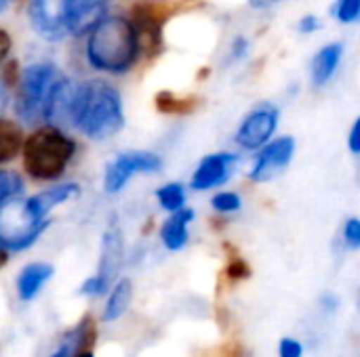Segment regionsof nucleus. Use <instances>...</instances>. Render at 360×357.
Returning <instances> with one entry per match:
<instances>
[{"label":"nucleus","mask_w":360,"mask_h":357,"mask_svg":"<svg viewBox=\"0 0 360 357\" xmlns=\"http://www.w3.org/2000/svg\"><path fill=\"white\" fill-rule=\"evenodd\" d=\"M127 124L120 90L103 78L74 82L65 124L89 141L101 143L116 137Z\"/></svg>","instance_id":"1"},{"label":"nucleus","mask_w":360,"mask_h":357,"mask_svg":"<svg viewBox=\"0 0 360 357\" xmlns=\"http://www.w3.org/2000/svg\"><path fill=\"white\" fill-rule=\"evenodd\" d=\"M86 63L105 76H124L141 59V36L129 15H108L84 36Z\"/></svg>","instance_id":"2"},{"label":"nucleus","mask_w":360,"mask_h":357,"mask_svg":"<svg viewBox=\"0 0 360 357\" xmlns=\"http://www.w3.org/2000/svg\"><path fill=\"white\" fill-rule=\"evenodd\" d=\"M78 143L70 137L63 126L38 124L30 135H25L21 147V164L25 175L38 183H55L70 168L76 158Z\"/></svg>","instance_id":"3"},{"label":"nucleus","mask_w":360,"mask_h":357,"mask_svg":"<svg viewBox=\"0 0 360 357\" xmlns=\"http://www.w3.org/2000/svg\"><path fill=\"white\" fill-rule=\"evenodd\" d=\"M65 74L53 61L40 59L19 67L17 82L13 88V112L21 124L38 126L44 124V112L51 95Z\"/></svg>","instance_id":"4"},{"label":"nucleus","mask_w":360,"mask_h":357,"mask_svg":"<svg viewBox=\"0 0 360 357\" xmlns=\"http://www.w3.org/2000/svg\"><path fill=\"white\" fill-rule=\"evenodd\" d=\"M51 221H38L25 208L21 198L0 208V248L6 252H19L38 242Z\"/></svg>","instance_id":"5"},{"label":"nucleus","mask_w":360,"mask_h":357,"mask_svg":"<svg viewBox=\"0 0 360 357\" xmlns=\"http://www.w3.org/2000/svg\"><path fill=\"white\" fill-rule=\"evenodd\" d=\"M162 168V158L150 149H127L116 154L103 170V191L108 196L120 194L131 179L139 175H156Z\"/></svg>","instance_id":"6"},{"label":"nucleus","mask_w":360,"mask_h":357,"mask_svg":"<svg viewBox=\"0 0 360 357\" xmlns=\"http://www.w3.org/2000/svg\"><path fill=\"white\" fill-rule=\"evenodd\" d=\"M72 0H27L25 19L30 29L44 42H61L70 38Z\"/></svg>","instance_id":"7"},{"label":"nucleus","mask_w":360,"mask_h":357,"mask_svg":"<svg viewBox=\"0 0 360 357\" xmlns=\"http://www.w3.org/2000/svg\"><path fill=\"white\" fill-rule=\"evenodd\" d=\"M278 120H281V112L274 103L268 101L257 103L243 116L234 133V143L243 151H257L259 147H264L268 141L274 139Z\"/></svg>","instance_id":"8"},{"label":"nucleus","mask_w":360,"mask_h":357,"mask_svg":"<svg viewBox=\"0 0 360 357\" xmlns=\"http://www.w3.org/2000/svg\"><path fill=\"white\" fill-rule=\"evenodd\" d=\"M295 149H297V143L291 135H283V137L268 141L264 147L257 149V154L249 166V173H247L249 179L253 183H266V181L274 179L293 162Z\"/></svg>","instance_id":"9"},{"label":"nucleus","mask_w":360,"mask_h":357,"mask_svg":"<svg viewBox=\"0 0 360 357\" xmlns=\"http://www.w3.org/2000/svg\"><path fill=\"white\" fill-rule=\"evenodd\" d=\"M238 164V154L234 151H215L207 154L194 168L190 177L192 191H211L226 185Z\"/></svg>","instance_id":"10"},{"label":"nucleus","mask_w":360,"mask_h":357,"mask_svg":"<svg viewBox=\"0 0 360 357\" xmlns=\"http://www.w3.org/2000/svg\"><path fill=\"white\" fill-rule=\"evenodd\" d=\"M76 196H80V185L76 181H65V183H53L51 187H44V189L27 196L23 202L34 219L51 221V213L57 206L74 200Z\"/></svg>","instance_id":"11"},{"label":"nucleus","mask_w":360,"mask_h":357,"mask_svg":"<svg viewBox=\"0 0 360 357\" xmlns=\"http://www.w3.org/2000/svg\"><path fill=\"white\" fill-rule=\"evenodd\" d=\"M124 261V238L116 221H112L101 238V248H99V265H97V276L114 286L116 276L122 267Z\"/></svg>","instance_id":"12"},{"label":"nucleus","mask_w":360,"mask_h":357,"mask_svg":"<svg viewBox=\"0 0 360 357\" xmlns=\"http://www.w3.org/2000/svg\"><path fill=\"white\" fill-rule=\"evenodd\" d=\"M108 15H110V0H72L70 38L86 36Z\"/></svg>","instance_id":"13"},{"label":"nucleus","mask_w":360,"mask_h":357,"mask_svg":"<svg viewBox=\"0 0 360 357\" xmlns=\"http://www.w3.org/2000/svg\"><path fill=\"white\" fill-rule=\"evenodd\" d=\"M344 59V44L342 42H327L323 44L312 61H310V82L314 88H325L338 74Z\"/></svg>","instance_id":"14"},{"label":"nucleus","mask_w":360,"mask_h":357,"mask_svg":"<svg viewBox=\"0 0 360 357\" xmlns=\"http://www.w3.org/2000/svg\"><path fill=\"white\" fill-rule=\"evenodd\" d=\"M196 213L192 208H181L177 213H171L165 223L160 225V242L167 250L177 252L184 250L190 242V225L194 221Z\"/></svg>","instance_id":"15"},{"label":"nucleus","mask_w":360,"mask_h":357,"mask_svg":"<svg viewBox=\"0 0 360 357\" xmlns=\"http://www.w3.org/2000/svg\"><path fill=\"white\" fill-rule=\"evenodd\" d=\"M55 274V267L51 263H44V261H34V263H27L19 276H17V295L21 301H32L42 288L44 284L53 278Z\"/></svg>","instance_id":"16"},{"label":"nucleus","mask_w":360,"mask_h":357,"mask_svg":"<svg viewBox=\"0 0 360 357\" xmlns=\"http://www.w3.org/2000/svg\"><path fill=\"white\" fill-rule=\"evenodd\" d=\"M23 141H25L23 124L19 120L0 116V166L21 156Z\"/></svg>","instance_id":"17"},{"label":"nucleus","mask_w":360,"mask_h":357,"mask_svg":"<svg viewBox=\"0 0 360 357\" xmlns=\"http://www.w3.org/2000/svg\"><path fill=\"white\" fill-rule=\"evenodd\" d=\"M131 301H133V282L129 278H122V280L114 282V286L110 288V297L105 301L101 320L103 322H116V320H120L129 311Z\"/></svg>","instance_id":"18"},{"label":"nucleus","mask_w":360,"mask_h":357,"mask_svg":"<svg viewBox=\"0 0 360 357\" xmlns=\"http://www.w3.org/2000/svg\"><path fill=\"white\" fill-rule=\"evenodd\" d=\"M156 202L158 206L165 210V213H177L181 208H186V200H188V194H186V187L184 183L179 181H169L165 185H160L156 189Z\"/></svg>","instance_id":"19"},{"label":"nucleus","mask_w":360,"mask_h":357,"mask_svg":"<svg viewBox=\"0 0 360 357\" xmlns=\"http://www.w3.org/2000/svg\"><path fill=\"white\" fill-rule=\"evenodd\" d=\"M23 191H25V179L17 170L0 166V208L21 198Z\"/></svg>","instance_id":"20"},{"label":"nucleus","mask_w":360,"mask_h":357,"mask_svg":"<svg viewBox=\"0 0 360 357\" xmlns=\"http://www.w3.org/2000/svg\"><path fill=\"white\" fill-rule=\"evenodd\" d=\"M17 74H19L17 61H8L6 67L0 69V116H4V112L13 103V88L17 82Z\"/></svg>","instance_id":"21"},{"label":"nucleus","mask_w":360,"mask_h":357,"mask_svg":"<svg viewBox=\"0 0 360 357\" xmlns=\"http://www.w3.org/2000/svg\"><path fill=\"white\" fill-rule=\"evenodd\" d=\"M211 208L217 215H234L243 208V198L232 189H219L211 198Z\"/></svg>","instance_id":"22"},{"label":"nucleus","mask_w":360,"mask_h":357,"mask_svg":"<svg viewBox=\"0 0 360 357\" xmlns=\"http://www.w3.org/2000/svg\"><path fill=\"white\" fill-rule=\"evenodd\" d=\"M333 15L344 25L356 23L360 21V0H338L333 6Z\"/></svg>","instance_id":"23"},{"label":"nucleus","mask_w":360,"mask_h":357,"mask_svg":"<svg viewBox=\"0 0 360 357\" xmlns=\"http://www.w3.org/2000/svg\"><path fill=\"white\" fill-rule=\"evenodd\" d=\"M249 48H251V44H249L247 36L236 34V36L230 40V44H228V50H226V65L240 63V61L249 55Z\"/></svg>","instance_id":"24"},{"label":"nucleus","mask_w":360,"mask_h":357,"mask_svg":"<svg viewBox=\"0 0 360 357\" xmlns=\"http://www.w3.org/2000/svg\"><path fill=\"white\" fill-rule=\"evenodd\" d=\"M342 242L348 250H360V217L346 219L342 227Z\"/></svg>","instance_id":"25"},{"label":"nucleus","mask_w":360,"mask_h":357,"mask_svg":"<svg viewBox=\"0 0 360 357\" xmlns=\"http://www.w3.org/2000/svg\"><path fill=\"white\" fill-rule=\"evenodd\" d=\"M112 286L108 284V282H103L97 274L95 276H91V278H86L82 284H80V295H84V297H91V299H95V297H101V295H105L108 290H110Z\"/></svg>","instance_id":"26"},{"label":"nucleus","mask_w":360,"mask_h":357,"mask_svg":"<svg viewBox=\"0 0 360 357\" xmlns=\"http://www.w3.org/2000/svg\"><path fill=\"white\" fill-rule=\"evenodd\" d=\"M321 27H323V19L314 13H308V15L300 17V21H297V32L302 36H312V34L321 32Z\"/></svg>","instance_id":"27"},{"label":"nucleus","mask_w":360,"mask_h":357,"mask_svg":"<svg viewBox=\"0 0 360 357\" xmlns=\"http://www.w3.org/2000/svg\"><path fill=\"white\" fill-rule=\"evenodd\" d=\"M278 357H304V345L293 337H285L278 343Z\"/></svg>","instance_id":"28"},{"label":"nucleus","mask_w":360,"mask_h":357,"mask_svg":"<svg viewBox=\"0 0 360 357\" xmlns=\"http://www.w3.org/2000/svg\"><path fill=\"white\" fill-rule=\"evenodd\" d=\"M11 50H13V38H11V34H8V29L0 27V69L6 65Z\"/></svg>","instance_id":"29"},{"label":"nucleus","mask_w":360,"mask_h":357,"mask_svg":"<svg viewBox=\"0 0 360 357\" xmlns=\"http://www.w3.org/2000/svg\"><path fill=\"white\" fill-rule=\"evenodd\" d=\"M348 149H350V154L360 156V116L352 122V126H350V133H348Z\"/></svg>","instance_id":"30"},{"label":"nucleus","mask_w":360,"mask_h":357,"mask_svg":"<svg viewBox=\"0 0 360 357\" xmlns=\"http://www.w3.org/2000/svg\"><path fill=\"white\" fill-rule=\"evenodd\" d=\"M283 0H247V4L253 8V11H270L274 6H278Z\"/></svg>","instance_id":"31"},{"label":"nucleus","mask_w":360,"mask_h":357,"mask_svg":"<svg viewBox=\"0 0 360 357\" xmlns=\"http://www.w3.org/2000/svg\"><path fill=\"white\" fill-rule=\"evenodd\" d=\"M321 303H323V307L327 309V311H335L338 309V297L335 295H331V292H327V295H323V299H321Z\"/></svg>","instance_id":"32"},{"label":"nucleus","mask_w":360,"mask_h":357,"mask_svg":"<svg viewBox=\"0 0 360 357\" xmlns=\"http://www.w3.org/2000/svg\"><path fill=\"white\" fill-rule=\"evenodd\" d=\"M17 0H0V15H4Z\"/></svg>","instance_id":"33"},{"label":"nucleus","mask_w":360,"mask_h":357,"mask_svg":"<svg viewBox=\"0 0 360 357\" xmlns=\"http://www.w3.org/2000/svg\"><path fill=\"white\" fill-rule=\"evenodd\" d=\"M6 257H8V252L0 248V269H2V267H4V263H6Z\"/></svg>","instance_id":"34"},{"label":"nucleus","mask_w":360,"mask_h":357,"mask_svg":"<svg viewBox=\"0 0 360 357\" xmlns=\"http://www.w3.org/2000/svg\"><path fill=\"white\" fill-rule=\"evenodd\" d=\"M359 309H360V290H359Z\"/></svg>","instance_id":"35"}]
</instances>
